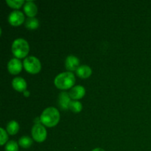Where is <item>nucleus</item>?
Instances as JSON below:
<instances>
[{"label": "nucleus", "instance_id": "aec40b11", "mask_svg": "<svg viewBox=\"0 0 151 151\" xmlns=\"http://www.w3.org/2000/svg\"><path fill=\"white\" fill-rule=\"evenodd\" d=\"M0 131H1V141H0V144H1V145H3L5 144L6 142L7 141L8 137H7V133L4 131V128H0Z\"/></svg>", "mask_w": 151, "mask_h": 151}, {"label": "nucleus", "instance_id": "a211bd4d", "mask_svg": "<svg viewBox=\"0 0 151 151\" xmlns=\"http://www.w3.org/2000/svg\"><path fill=\"white\" fill-rule=\"evenodd\" d=\"M4 150L5 151H19V147H18V144L16 142L11 140V141L8 142L6 144L5 147H4Z\"/></svg>", "mask_w": 151, "mask_h": 151}, {"label": "nucleus", "instance_id": "423d86ee", "mask_svg": "<svg viewBox=\"0 0 151 151\" xmlns=\"http://www.w3.org/2000/svg\"><path fill=\"white\" fill-rule=\"evenodd\" d=\"M8 21L10 24L13 26H19L21 25L24 21V16L22 12L19 10H14L10 14Z\"/></svg>", "mask_w": 151, "mask_h": 151}, {"label": "nucleus", "instance_id": "4be33fe9", "mask_svg": "<svg viewBox=\"0 0 151 151\" xmlns=\"http://www.w3.org/2000/svg\"><path fill=\"white\" fill-rule=\"evenodd\" d=\"M92 151H105V150H103V149L100 148V147H98V148H95V149H94V150H93Z\"/></svg>", "mask_w": 151, "mask_h": 151}, {"label": "nucleus", "instance_id": "2eb2a0df", "mask_svg": "<svg viewBox=\"0 0 151 151\" xmlns=\"http://www.w3.org/2000/svg\"><path fill=\"white\" fill-rule=\"evenodd\" d=\"M19 130V125L16 121H10L7 125V131L10 135H15Z\"/></svg>", "mask_w": 151, "mask_h": 151}, {"label": "nucleus", "instance_id": "f03ea898", "mask_svg": "<svg viewBox=\"0 0 151 151\" xmlns=\"http://www.w3.org/2000/svg\"><path fill=\"white\" fill-rule=\"evenodd\" d=\"M54 83L55 85L60 89H68L75 84V77L71 72H63L56 76Z\"/></svg>", "mask_w": 151, "mask_h": 151}, {"label": "nucleus", "instance_id": "412c9836", "mask_svg": "<svg viewBox=\"0 0 151 151\" xmlns=\"http://www.w3.org/2000/svg\"><path fill=\"white\" fill-rule=\"evenodd\" d=\"M24 96H26V97H28V96L29 95V91H24Z\"/></svg>", "mask_w": 151, "mask_h": 151}, {"label": "nucleus", "instance_id": "f3484780", "mask_svg": "<svg viewBox=\"0 0 151 151\" xmlns=\"http://www.w3.org/2000/svg\"><path fill=\"white\" fill-rule=\"evenodd\" d=\"M19 144L20 145L21 147H24V148H29L32 145V139L28 137H22L19 139Z\"/></svg>", "mask_w": 151, "mask_h": 151}, {"label": "nucleus", "instance_id": "9d476101", "mask_svg": "<svg viewBox=\"0 0 151 151\" xmlns=\"http://www.w3.org/2000/svg\"><path fill=\"white\" fill-rule=\"evenodd\" d=\"M86 90L83 86H76L73 87L69 91V94L70 97L73 100H79L81 99L85 95Z\"/></svg>", "mask_w": 151, "mask_h": 151}, {"label": "nucleus", "instance_id": "f8f14e48", "mask_svg": "<svg viewBox=\"0 0 151 151\" xmlns=\"http://www.w3.org/2000/svg\"><path fill=\"white\" fill-rule=\"evenodd\" d=\"M12 86L13 88L18 91H26L27 83L24 79L22 78H16L12 81Z\"/></svg>", "mask_w": 151, "mask_h": 151}, {"label": "nucleus", "instance_id": "7ed1b4c3", "mask_svg": "<svg viewBox=\"0 0 151 151\" xmlns=\"http://www.w3.org/2000/svg\"><path fill=\"white\" fill-rule=\"evenodd\" d=\"M29 47L27 41L23 38H18L12 44V52L17 58H22L28 54Z\"/></svg>", "mask_w": 151, "mask_h": 151}, {"label": "nucleus", "instance_id": "4468645a", "mask_svg": "<svg viewBox=\"0 0 151 151\" xmlns=\"http://www.w3.org/2000/svg\"><path fill=\"white\" fill-rule=\"evenodd\" d=\"M25 26L29 29H35L39 26V22L37 19L34 17H29L25 22Z\"/></svg>", "mask_w": 151, "mask_h": 151}, {"label": "nucleus", "instance_id": "ddd939ff", "mask_svg": "<svg viewBox=\"0 0 151 151\" xmlns=\"http://www.w3.org/2000/svg\"><path fill=\"white\" fill-rule=\"evenodd\" d=\"M77 75L78 77L81 78H87L90 77L91 75V69L89 66H86V65H82V66H79L76 71Z\"/></svg>", "mask_w": 151, "mask_h": 151}, {"label": "nucleus", "instance_id": "dca6fc26", "mask_svg": "<svg viewBox=\"0 0 151 151\" xmlns=\"http://www.w3.org/2000/svg\"><path fill=\"white\" fill-rule=\"evenodd\" d=\"M83 109V106L81 103L80 102L74 100V101H71L70 104H69V109L74 113H79Z\"/></svg>", "mask_w": 151, "mask_h": 151}, {"label": "nucleus", "instance_id": "1a4fd4ad", "mask_svg": "<svg viewBox=\"0 0 151 151\" xmlns=\"http://www.w3.org/2000/svg\"><path fill=\"white\" fill-rule=\"evenodd\" d=\"M70 96L67 92H61L58 96V105L63 110H67L69 109V104L71 103Z\"/></svg>", "mask_w": 151, "mask_h": 151}, {"label": "nucleus", "instance_id": "6e6552de", "mask_svg": "<svg viewBox=\"0 0 151 151\" xmlns=\"http://www.w3.org/2000/svg\"><path fill=\"white\" fill-rule=\"evenodd\" d=\"M79 59L74 55H69L65 61V66L69 71H77V69L79 68Z\"/></svg>", "mask_w": 151, "mask_h": 151}, {"label": "nucleus", "instance_id": "0eeeda50", "mask_svg": "<svg viewBox=\"0 0 151 151\" xmlns=\"http://www.w3.org/2000/svg\"><path fill=\"white\" fill-rule=\"evenodd\" d=\"M8 71L12 75H17L22 71V64L18 58H12L7 64Z\"/></svg>", "mask_w": 151, "mask_h": 151}, {"label": "nucleus", "instance_id": "39448f33", "mask_svg": "<svg viewBox=\"0 0 151 151\" xmlns=\"http://www.w3.org/2000/svg\"><path fill=\"white\" fill-rule=\"evenodd\" d=\"M32 135L35 141L38 142H42L47 138V131L42 125L36 123L32 127Z\"/></svg>", "mask_w": 151, "mask_h": 151}, {"label": "nucleus", "instance_id": "6ab92c4d", "mask_svg": "<svg viewBox=\"0 0 151 151\" xmlns=\"http://www.w3.org/2000/svg\"><path fill=\"white\" fill-rule=\"evenodd\" d=\"M6 2L13 8H20L21 6L24 4L23 0H7Z\"/></svg>", "mask_w": 151, "mask_h": 151}, {"label": "nucleus", "instance_id": "f257e3e1", "mask_svg": "<svg viewBox=\"0 0 151 151\" xmlns=\"http://www.w3.org/2000/svg\"><path fill=\"white\" fill-rule=\"evenodd\" d=\"M40 120L47 127L55 126L60 120V114L58 110L53 107L47 108L41 114Z\"/></svg>", "mask_w": 151, "mask_h": 151}, {"label": "nucleus", "instance_id": "9b49d317", "mask_svg": "<svg viewBox=\"0 0 151 151\" xmlns=\"http://www.w3.org/2000/svg\"><path fill=\"white\" fill-rule=\"evenodd\" d=\"M24 10L29 17H34L38 12V8L32 1H27L24 6Z\"/></svg>", "mask_w": 151, "mask_h": 151}, {"label": "nucleus", "instance_id": "20e7f679", "mask_svg": "<svg viewBox=\"0 0 151 151\" xmlns=\"http://www.w3.org/2000/svg\"><path fill=\"white\" fill-rule=\"evenodd\" d=\"M24 67L26 71L31 74H37L41 69V64L40 60L34 56H29L26 58L24 60Z\"/></svg>", "mask_w": 151, "mask_h": 151}]
</instances>
